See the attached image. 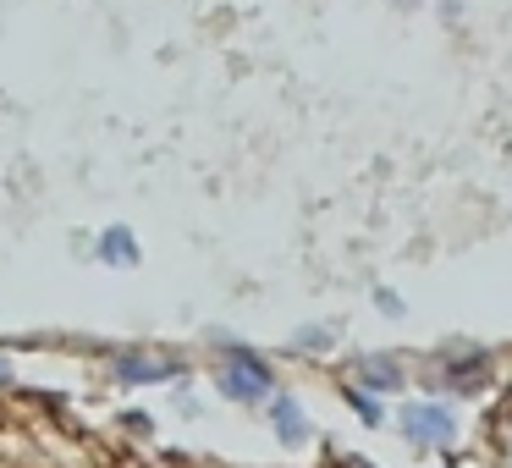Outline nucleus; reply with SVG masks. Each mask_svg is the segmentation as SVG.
Instances as JSON below:
<instances>
[{
	"label": "nucleus",
	"mask_w": 512,
	"mask_h": 468,
	"mask_svg": "<svg viewBox=\"0 0 512 468\" xmlns=\"http://www.w3.org/2000/svg\"><path fill=\"white\" fill-rule=\"evenodd\" d=\"M408 430H413V435H435V441H446V435H452V419H446V413H408Z\"/></svg>",
	"instance_id": "f257e3e1"
},
{
	"label": "nucleus",
	"mask_w": 512,
	"mask_h": 468,
	"mask_svg": "<svg viewBox=\"0 0 512 468\" xmlns=\"http://www.w3.org/2000/svg\"><path fill=\"white\" fill-rule=\"evenodd\" d=\"M276 430L287 435V441H303V419L292 413V402H276Z\"/></svg>",
	"instance_id": "f03ea898"
},
{
	"label": "nucleus",
	"mask_w": 512,
	"mask_h": 468,
	"mask_svg": "<svg viewBox=\"0 0 512 468\" xmlns=\"http://www.w3.org/2000/svg\"><path fill=\"white\" fill-rule=\"evenodd\" d=\"M100 254H105V259H122V265L133 259V243H127V232H122V226H116V232L100 243Z\"/></svg>",
	"instance_id": "7ed1b4c3"
}]
</instances>
